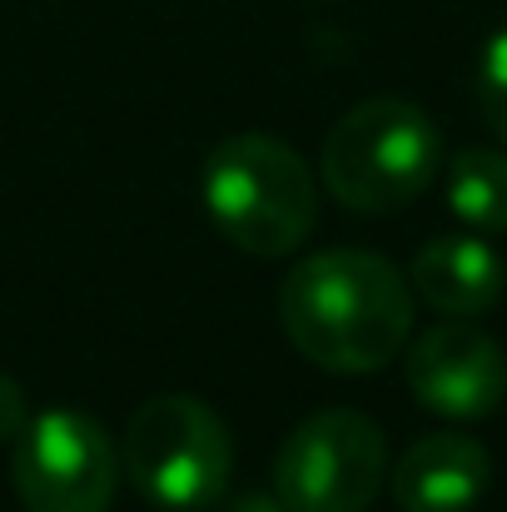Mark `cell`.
I'll return each mask as SVG.
<instances>
[{"mask_svg": "<svg viewBox=\"0 0 507 512\" xmlns=\"http://www.w3.org/2000/svg\"><path fill=\"white\" fill-rule=\"evenodd\" d=\"M224 512H284V503L269 498V493H244V498H234Z\"/></svg>", "mask_w": 507, "mask_h": 512, "instance_id": "cell-13", "label": "cell"}, {"mask_svg": "<svg viewBox=\"0 0 507 512\" xmlns=\"http://www.w3.org/2000/svg\"><path fill=\"white\" fill-rule=\"evenodd\" d=\"M503 254L483 234H438L413 259V294L448 314V319H478L503 299Z\"/></svg>", "mask_w": 507, "mask_h": 512, "instance_id": "cell-9", "label": "cell"}, {"mask_svg": "<svg viewBox=\"0 0 507 512\" xmlns=\"http://www.w3.org/2000/svg\"><path fill=\"white\" fill-rule=\"evenodd\" d=\"M10 483L25 512H110L120 483L115 443L90 413L45 408L15 433Z\"/></svg>", "mask_w": 507, "mask_h": 512, "instance_id": "cell-6", "label": "cell"}, {"mask_svg": "<svg viewBox=\"0 0 507 512\" xmlns=\"http://www.w3.org/2000/svg\"><path fill=\"white\" fill-rule=\"evenodd\" d=\"M388 478V443L373 418L324 408L304 418L274 463V498L284 512H368Z\"/></svg>", "mask_w": 507, "mask_h": 512, "instance_id": "cell-5", "label": "cell"}, {"mask_svg": "<svg viewBox=\"0 0 507 512\" xmlns=\"http://www.w3.org/2000/svg\"><path fill=\"white\" fill-rule=\"evenodd\" d=\"M120 463L145 503L165 512H204L229 488L234 438L204 398L160 393L130 418Z\"/></svg>", "mask_w": 507, "mask_h": 512, "instance_id": "cell-4", "label": "cell"}, {"mask_svg": "<svg viewBox=\"0 0 507 512\" xmlns=\"http://www.w3.org/2000/svg\"><path fill=\"white\" fill-rule=\"evenodd\" d=\"M199 199L214 229L249 259H284L319 224L314 174L274 135L219 140L199 170Z\"/></svg>", "mask_w": 507, "mask_h": 512, "instance_id": "cell-2", "label": "cell"}, {"mask_svg": "<svg viewBox=\"0 0 507 512\" xmlns=\"http://www.w3.org/2000/svg\"><path fill=\"white\" fill-rule=\"evenodd\" d=\"M448 209L473 234H507V155L463 150L448 165Z\"/></svg>", "mask_w": 507, "mask_h": 512, "instance_id": "cell-10", "label": "cell"}, {"mask_svg": "<svg viewBox=\"0 0 507 512\" xmlns=\"http://www.w3.org/2000/svg\"><path fill=\"white\" fill-rule=\"evenodd\" d=\"M319 165H324L329 194L343 209L393 214L438 179L443 135L413 100L378 95L338 115Z\"/></svg>", "mask_w": 507, "mask_h": 512, "instance_id": "cell-3", "label": "cell"}, {"mask_svg": "<svg viewBox=\"0 0 507 512\" xmlns=\"http://www.w3.org/2000/svg\"><path fill=\"white\" fill-rule=\"evenodd\" d=\"M408 393L448 423H478L507 398V353L468 319H448L408 343Z\"/></svg>", "mask_w": 507, "mask_h": 512, "instance_id": "cell-7", "label": "cell"}, {"mask_svg": "<svg viewBox=\"0 0 507 512\" xmlns=\"http://www.w3.org/2000/svg\"><path fill=\"white\" fill-rule=\"evenodd\" d=\"M25 418H30L25 388L10 373H0V443H15V433L25 428Z\"/></svg>", "mask_w": 507, "mask_h": 512, "instance_id": "cell-12", "label": "cell"}, {"mask_svg": "<svg viewBox=\"0 0 507 512\" xmlns=\"http://www.w3.org/2000/svg\"><path fill=\"white\" fill-rule=\"evenodd\" d=\"M478 105H483V120L507 140V30H498L483 50V65H478Z\"/></svg>", "mask_w": 507, "mask_h": 512, "instance_id": "cell-11", "label": "cell"}, {"mask_svg": "<svg viewBox=\"0 0 507 512\" xmlns=\"http://www.w3.org/2000/svg\"><path fill=\"white\" fill-rule=\"evenodd\" d=\"M289 343L329 373H373L413 334L408 279L368 249H324L289 269L279 289Z\"/></svg>", "mask_w": 507, "mask_h": 512, "instance_id": "cell-1", "label": "cell"}, {"mask_svg": "<svg viewBox=\"0 0 507 512\" xmlns=\"http://www.w3.org/2000/svg\"><path fill=\"white\" fill-rule=\"evenodd\" d=\"M493 488V453L473 433H428L393 463L403 512H473Z\"/></svg>", "mask_w": 507, "mask_h": 512, "instance_id": "cell-8", "label": "cell"}]
</instances>
